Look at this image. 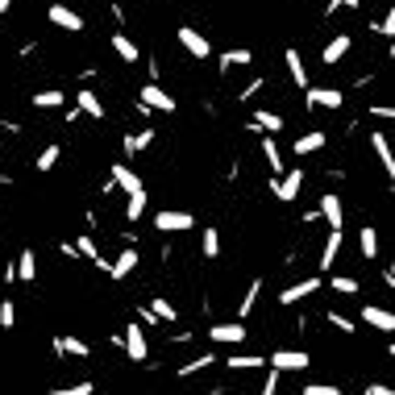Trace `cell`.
I'll return each mask as SVG.
<instances>
[{
  "label": "cell",
  "mask_w": 395,
  "mask_h": 395,
  "mask_svg": "<svg viewBox=\"0 0 395 395\" xmlns=\"http://www.w3.org/2000/svg\"><path fill=\"white\" fill-rule=\"evenodd\" d=\"M137 104H146L150 113H175V96L163 92L158 84H142L137 88Z\"/></svg>",
  "instance_id": "cell-1"
},
{
  "label": "cell",
  "mask_w": 395,
  "mask_h": 395,
  "mask_svg": "<svg viewBox=\"0 0 395 395\" xmlns=\"http://www.w3.org/2000/svg\"><path fill=\"white\" fill-rule=\"evenodd\" d=\"M300 187H304V167H296V171H287V175L270 179V196L283 200V204H291V200L300 196Z\"/></svg>",
  "instance_id": "cell-2"
},
{
  "label": "cell",
  "mask_w": 395,
  "mask_h": 395,
  "mask_svg": "<svg viewBox=\"0 0 395 395\" xmlns=\"http://www.w3.org/2000/svg\"><path fill=\"white\" fill-rule=\"evenodd\" d=\"M266 362H270V370H279V375H287V370H308V366H312L308 350H275Z\"/></svg>",
  "instance_id": "cell-3"
},
{
  "label": "cell",
  "mask_w": 395,
  "mask_h": 395,
  "mask_svg": "<svg viewBox=\"0 0 395 395\" xmlns=\"http://www.w3.org/2000/svg\"><path fill=\"white\" fill-rule=\"evenodd\" d=\"M346 104V96L337 88H304V108H341Z\"/></svg>",
  "instance_id": "cell-4"
},
{
  "label": "cell",
  "mask_w": 395,
  "mask_h": 395,
  "mask_svg": "<svg viewBox=\"0 0 395 395\" xmlns=\"http://www.w3.org/2000/svg\"><path fill=\"white\" fill-rule=\"evenodd\" d=\"M179 46H183V50H187L192 58H200V63H204V58L213 54V46H208V38H204L200 30H192V25H179Z\"/></svg>",
  "instance_id": "cell-5"
},
{
  "label": "cell",
  "mask_w": 395,
  "mask_h": 395,
  "mask_svg": "<svg viewBox=\"0 0 395 395\" xmlns=\"http://www.w3.org/2000/svg\"><path fill=\"white\" fill-rule=\"evenodd\" d=\"M46 17H50V25H58V30H71V34L84 30V17H80L75 8H67V4H50Z\"/></svg>",
  "instance_id": "cell-6"
},
{
  "label": "cell",
  "mask_w": 395,
  "mask_h": 395,
  "mask_svg": "<svg viewBox=\"0 0 395 395\" xmlns=\"http://www.w3.org/2000/svg\"><path fill=\"white\" fill-rule=\"evenodd\" d=\"M121 346H125V353H130L133 362H146V358H150V350H146V333L137 329V320H133V325H125V337H121Z\"/></svg>",
  "instance_id": "cell-7"
},
{
  "label": "cell",
  "mask_w": 395,
  "mask_h": 395,
  "mask_svg": "<svg viewBox=\"0 0 395 395\" xmlns=\"http://www.w3.org/2000/svg\"><path fill=\"white\" fill-rule=\"evenodd\" d=\"M370 150H375V158H379V167L387 171V179H395V154H391V142H387V133H370Z\"/></svg>",
  "instance_id": "cell-8"
},
{
  "label": "cell",
  "mask_w": 395,
  "mask_h": 395,
  "mask_svg": "<svg viewBox=\"0 0 395 395\" xmlns=\"http://www.w3.org/2000/svg\"><path fill=\"white\" fill-rule=\"evenodd\" d=\"M192 225H196L192 213H171V208H167V213L154 217V229H158V233H183V229H192Z\"/></svg>",
  "instance_id": "cell-9"
},
{
  "label": "cell",
  "mask_w": 395,
  "mask_h": 395,
  "mask_svg": "<svg viewBox=\"0 0 395 395\" xmlns=\"http://www.w3.org/2000/svg\"><path fill=\"white\" fill-rule=\"evenodd\" d=\"M208 337L220 341V346H242L246 341V329H242V320H225V325H213L208 329Z\"/></svg>",
  "instance_id": "cell-10"
},
{
  "label": "cell",
  "mask_w": 395,
  "mask_h": 395,
  "mask_svg": "<svg viewBox=\"0 0 395 395\" xmlns=\"http://www.w3.org/2000/svg\"><path fill=\"white\" fill-rule=\"evenodd\" d=\"M312 291H320V279H316V275H312V279H304V283L283 287V291H279V304H300V300H308Z\"/></svg>",
  "instance_id": "cell-11"
},
{
  "label": "cell",
  "mask_w": 395,
  "mask_h": 395,
  "mask_svg": "<svg viewBox=\"0 0 395 395\" xmlns=\"http://www.w3.org/2000/svg\"><path fill=\"white\" fill-rule=\"evenodd\" d=\"M362 325H370V329H379V333H391L395 316L387 312V308H379V304H366L362 308Z\"/></svg>",
  "instance_id": "cell-12"
},
{
  "label": "cell",
  "mask_w": 395,
  "mask_h": 395,
  "mask_svg": "<svg viewBox=\"0 0 395 395\" xmlns=\"http://www.w3.org/2000/svg\"><path fill=\"white\" fill-rule=\"evenodd\" d=\"M113 187H121V192H130V196L146 192V187H142V179L133 175L130 163H113Z\"/></svg>",
  "instance_id": "cell-13"
},
{
  "label": "cell",
  "mask_w": 395,
  "mask_h": 395,
  "mask_svg": "<svg viewBox=\"0 0 395 395\" xmlns=\"http://www.w3.org/2000/svg\"><path fill=\"white\" fill-rule=\"evenodd\" d=\"M350 46H353V38H350V34H337L333 42L325 46V50H320V63H325V67H337V63H341V58L350 54Z\"/></svg>",
  "instance_id": "cell-14"
},
{
  "label": "cell",
  "mask_w": 395,
  "mask_h": 395,
  "mask_svg": "<svg viewBox=\"0 0 395 395\" xmlns=\"http://www.w3.org/2000/svg\"><path fill=\"white\" fill-rule=\"evenodd\" d=\"M283 63H287V75H291V84H296V88H312V84H308V71H304L300 50H291V46H287V50H283Z\"/></svg>",
  "instance_id": "cell-15"
},
{
  "label": "cell",
  "mask_w": 395,
  "mask_h": 395,
  "mask_svg": "<svg viewBox=\"0 0 395 395\" xmlns=\"http://www.w3.org/2000/svg\"><path fill=\"white\" fill-rule=\"evenodd\" d=\"M316 213H320V220H329V229H337V233H341V200H337L333 192H329V196H320V208H316Z\"/></svg>",
  "instance_id": "cell-16"
},
{
  "label": "cell",
  "mask_w": 395,
  "mask_h": 395,
  "mask_svg": "<svg viewBox=\"0 0 395 395\" xmlns=\"http://www.w3.org/2000/svg\"><path fill=\"white\" fill-rule=\"evenodd\" d=\"M337 254H341V233L337 229H329V242H325V250H320V270H333L337 266Z\"/></svg>",
  "instance_id": "cell-17"
},
{
  "label": "cell",
  "mask_w": 395,
  "mask_h": 395,
  "mask_svg": "<svg viewBox=\"0 0 395 395\" xmlns=\"http://www.w3.org/2000/svg\"><path fill=\"white\" fill-rule=\"evenodd\" d=\"M71 246H75V254H80V258H88L92 266H100V270L108 275V266H113V263H104V258H100V250H96V242H92L88 233H84L80 242H71Z\"/></svg>",
  "instance_id": "cell-18"
},
{
  "label": "cell",
  "mask_w": 395,
  "mask_h": 395,
  "mask_svg": "<svg viewBox=\"0 0 395 395\" xmlns=\"http://www.w3.org/2000/svg\"><path fill=\"white\" fill-rule=\"evenodd\" d=\"M133 270H137V250L125 246V250H121V258L108 266V279H125V275H133Z\"/></svg>",
  "instance_id": "cell-19"
},
{
  "label": "cell",
  "mask_w": 395,
  "mask_h": 395,
  "mask_svg": "<svg viewBox=\"0 0 395 395\" xmlns=\"http://www.w3.org/2000/svg\"><path fill=\"white\" fill-rule=\"evenodd\" d=\"M75 108L80 113H88V117H96V121H104V104H100V96L96 92H75Z\"/></svg>",
  "instance_id": "cell-20"
},
{
  "label": "cell",
  "mask_w": 395,
  "mask_h": 395,
  "mask_svg": "<svg viewBox=\"0 0 395 395\" xmlns=\"http://www.w3.org/2000/svg\"><path fill=\"white\" fill-rule=\"evenodd\" d=\"M54 353H58V358H67V353H71V358H88V341H80V337H54Z\"/></svg>",
  "instance_id": "cell-21"
},
{
  "label": "cell",
  "mask_w": 395,
  "mask_h": 395,
  "mask_svg": "<svg viewBox=\"0 0 395 395\" xmlns=\"http://www.w3.org/2000/svg\"><path fill=\"white\" fill-rule=\"evenodd\" d=\"M13 270H17L21 283H34V279H38V254H34V250H21V258H17Z\"/></svg>",
  "instance_id": "cell-22"
},
{
  "label": "cell",
  "mask_w": 395,
  "mask_h": 395,
  "mask_svg": "<svg viewBox=\"0 0 395 395\" xmlns=\"http://www.w3.org/2000/svg\"><path fill=\"white\" fill-rule=\"evenodd\" d=\"M358 250H362L366 263H375V254H379V229H375V225H366V229L358 233Z\"/></svg>",
  "instance_id": "cell-23"
},
{
  "label": "cell",
  "mask_w": 395,
  "mask_h": 395,
  "mask_svg": "<svg viewBox=\"0 0 395 395\" xmlns=\"http://www.w3.org/2000/svg\"><path fill=\"white\" fill-rule=\"evenodd\" d=\"M154 137H158L154 130L130 133V137H125V158H133V154H142V150H150V146H154Z\"/></svg>",
  "instance_id": "cell-24"
},
{
  "label": "cell",
  "mask_w": 395,
  "mask_h": 395,
  "mask_svg": "<svg viewBox=\"0 0 395 395\" xmlns=\"http://www.w3.org/2000/svg\"><path fill=\"white\" fill-rule=\"evenodd\" d=\"M250 63H254V50H246V46H242V50H225V54H220V71L250 67Z\"/></svg>",
  "instance_id": "cell-25"
},
{
  "label": "cell",
  "mask_w": 395,
  "mask_h": 395,
  "mask_svg": "<svg viewBox=\"0 0 395 395\" xmlns=\"http://www.w3.org/2000/svg\"><path fill=\"white\" fill-rule=\"evenodd\" d=\"M325 142H329L325 133L312 130V133H304V137H296V154H300V158H304V154H316V150H325Z\"/></svg>",
  "instance_id": "cell-26"
},
{
  "label": "cell",
  "mask_w": 395,
  "mask_h": 395,
  "mask_svg": "<svg viewBox=\"0 0 395 395\" xmlns=\"http://www.w3.org/2000/svg\"><path fill=\"white\" fill-rule=\"evenodd\" d=\"M258 296H263V279H254V283L246 287V296H242V304H237V320H246V316L254 312V304H258Z\"/></svg>",
  "instance_id": "cell-27"
},
{
  "label": "cell",
  "mask_w": 395,
  "mask_h": 395,
  "mask_svg": "<svg viewBox=\"0 0 395 395\" xmlns=\"http://www.w3.org/2000/svg\"><path fill=\"white\" fill-rule=\"evenodd\" d=\"M113 50H117V58H125V63H137V42H133L130 34H113Z\"/></svg>",
  "instance_id": "cell-28"
},
{
  "label": "cell",
  "mask_w": 395,
  "mask_h": 395,
  "mask_svg": "<svg viewBox=\"0 0 395 395\" xmlns=\"http://www.w3.org/2000/svg\"><path fill=\"white\" fill-rule=\"evenodd\" d=\"M67 104V92H58V88H46L34 96V108H63Z\"/></svg>",
  "instance_id": "cell-29"
},
{
  "label": "cell",
  "mask_w": 395,
  "mask_h": 395,
  "mask_svg": "<svg viewBox=\"0 0 395 395\" xmlns=\"http://www.w3.org/2000/svg\"><path fill=\"white\" fill-rule=\"evenodd\" d=\"M225 366L229 370H258V366H266V358H258V353H233Z\"/></svg>",
  "instance_id": "cell-30"
},
{
  "label": "cell",
  "mask_w": 395,
  "mask_h": 395,
  "mask_svg": "<svg viewBox=\"0 0 395 395\" xmlns=\"http://www.w3.org/2000/svg\"><path fill=\"white\" fill-rule=\"evenodd\" d=\"M263 154H266V163H270V179H279V175H283V154H279L275 137H266V142H263Z\"/></svg>",
  "instance_id": "cell-31"
},
{
  "label": "cell",
  "mask_w": 395,
  "mask_h": 395,
  "mask_svg": "<svg viewBox=\"0 0 395 395\" xmlns=\"http://www.w3.org/2000/svg\"><path fill=\"white\" fill-rule=\"evenodd\" d=\"M213 362H217L213 353H204V358H192V362H183V366H179V379H192V375H200V370H208Z\"/></svg>",
  "instance_id": "cell-32"
},
{
  "label": "cell",
  "mask_w": 395,
  "mask_h": 395,
  "mask_svg": "<svg viewBox=\"0 0 395 395\" xmlns=\"http://www.w3.org/2000/svg\"><path fill=\"white\" fill-rule=\"evenodd\" d=\"M254 125H258V130L279 133V130H283V117H279V113H270V108H258V113H254Z\"/></svg>",
  "instance_id": "cell-33"
},
{
  "label": "cell",
  "mask_w": 395,
  "mask_h": 395,
  "mask_svg": "<svg viewBox=\"0 0 395 395\" xmlns=\"http://www.w3.org/2000/svg\"><path fill=\"white\" fill-rule=\"evenodd\" d=\"M58 158H63V150H58V146H46L42 154H38V163H34V167H38V171H54V167H58Z\"/></svg>",
  "instance_id": "cell-34"
},
{
  "label": "cell",
  "mask_w": 395,
  "mask_h": 395,
  "mask_svg": "<svg viewBox=\"0 0 395 395\" xmlns=\"http://www.w3.org/2000/svg\"><path fill=\"white\" fill-rule=\"evenodd\" d=\"M329 287H333L337 296H358V279H350V275H333Z\"/></svg>",
  "instance_id": "cell-35"
},
{
  "label": "cell",
  "mask_w": 395,
  "mask_h": 395,
  "mask_svg": "<svg viewBox=\"0 0 395 395\" xmlns=\"http://www.w3.org/2000/svg\"><path fill=\"white\" fill-rule=\"evenodd\" d=\"M150 312H154L158 320H175V304H171L167 296H154V300H150Z\"/></svg>",
  "instance_id": "cell-36"
},
{
  "label": "cell",
  "mask_w": 395,
  "mask_h": 395,
  "mask_svg": "<svg viewBox=\"0 0 395 395\" xmlns=\"http://www.w3.org/2000/svg\"><path fill=\"white\" fill-rule=\"evenodd\" d=\"M217 254H220V233L204 229V258H217Z\"/></svg>",
  "instance_id": "cell-37"
},
{
  "label": "cell",
  "mask_w": 395,
  "mask_h": 395,
  "mask_svg": "<svg viewBox=\"0 0 395 395\" xmlns=\"http://www.w3.org/2000/svg\"><path fill=\"white\" fill-rule=\"evenodd\" d=\"M370 30H375V34H383V38H391V34H395V13L387 8V13H383V21H375Z\"/></svg>",
  "instance_id": "cell-38"
},
{
  "label": "cell",
  "mask_w": 395,
  "mask_h": 395,
  "mask_svg": "<svg viewBox=\"0 0 395 395\" xmlns=\"http://www.w3.org/2000/svg\"><path fill=\"white\" fill-rule=\"evenodd\" d=\"M142 213H146V192H137V196H130V208H125V217H130V220H137Z\"/></svg>",
  "instance_id": "cell-39"
},
{
  "label": "cell",
  "mask_w": 395,
  "mask_h": 395,
  "mask_svg": "<svg viewBox=\"0 0 395 395\" xmlns=\"http://www.w3.org/2000/svg\"><path fill=\"white\" fill-rule=\"evenodd\" d=\"M17 325V308H13V300H4L0 304V329H13Z\"/></svg>",
  "instance_id": "cell-40"
},
{
  "label": "cell",
  "mask_w": 395,
  "mask_h": 395,
  "mask_svg": "<svg viewBox=\"0 0 395 395\" xmlns=\"http://www.w3.org/2000/svg\"><path fill=\"white\" fill-rule=\"evenodd\" d=\"M329 325H333L337 333H358V329H353V320H350V316H341V312H329Z\"/></svg>",
  "instance_id": "cell-41"
},
{
  "label": "cell",
  "mask_w": 395,
  "mask_h": 395,
  "mask_svg": "<svg viewBox=\"0 0 395 395\" xmlns=\"http://www.w3.org/2000/svg\"><path fill=\"white\" fill-rule=\"evenodd\" d=\"M300 395H341V387H333V383H308Z\"/></svg>",
  "instance_id": "cell-42"
},
{
  "label": "cell",
  "mask_w": 395,
  "mask_h": 395,
  "mask_svg": "<svg viewBox=\"0 0 395 395\" xmlns=\"http://www.w3.org/2000/svg\"><path fill=\"white\" fill-rule=\"evenodd\" d=\"M96 387L92 383H75V387H58V391H50V395H92Z\"/></svg>",
  "instance_id": "cell-43"
},
{
  "label": "cell",
  "mask_w": 395,
  "mask_h": 395,
  "mask_svg": "<svg viewBox=\"0 0 395 395\" xmlns=\"http://www.w3.org/2000/svg\"><path fill=\"white\" fill-rule=\"evenodd\" d=\"M258 395H279V370L266 375V383H263V391H258Z\"/></svg>",
  "instance_id": "cell-44"
},
{
  "label": "cell",
  "mask_w": 395,
  "mask_h": 395,
  "mask_svg": "<svg viewBox=\"0 0 395 395\" xmlns=\"http://www.w3.org/2000/svg\"><path fill=\"white\" fill-rule=\"evenodd\" d=\"M370 117H379V121H391L395 108H391V104H370Z\"/></svg>",
  "instance_id": "cell-45"
},
{
  "label": "cell",
  "mask_w": 395,
  "mask_h": 395,
  "mask_svg": "<svg viewBox=\"0 0 395 395\" xmlns=\"http://www.w3.org/2000/svg\"><path fill=\"white\" fill-rule=\"evenodd\" d=\"M258 88H263V80H250L246 88L237 92V100H250V96H258Z\"/></svg>",
  "instance_id": "cell-46"
},
{
  "label": "cell",
  "mask_w": 395,
  "mask_h": 395,
  "mask_svg": "<svg viewBox=\"0 0 395 395\" xmlns=\"http://www.w3.org/2000/svg\"><path fill=\"white\" fill-rule=\"evenodd\" d=\"M358 4H362V0H329V8H325V13H337V8H358Z\"/></svg>",
  "instance_id": "cell-47"
},
{
  "label": "cell",
  "mask_w": 395,
  "mask_h": 395,
  "mask_svg": "<svg viewBox=\"0 0 395 395\" xmlns=\"http://www.w3.org/2000/svg\"><path fill=\"white\" fill-rule=\"evenodd\" d=\"M362 395H395V391L387 387V383H370V387H366Z\"/></svg>",
  "instance_id": "cell-48"
},
{
  "label": "cell",
  "mask_w": 395,
  "mask_h": 395,
  "mask_svg": "<svg viewBox=\"0 0 395 395\" xmlns=\"http://www.w3.org/2000/svg\"><path fill=\"white\" fill-rule=\"evenodd\" d=\"M137 320H142V325H154V320H158V316H154V312H150V308H137Z\"/></svg>",
  "instance_id": "cell-49"
},
{
  "label": "cell",
  "mask_w": 395,
  "mask_h": 395,
  "mask_svg": "<svg viewBox=\"0 0 395 395\" xmlns=\"http://www.w3.org/2000/svg\"><path fill=\"white\" fill-rule=\"evenodd\" d=\"M8 8H13V0H0V17H4V13H8Z\"/></svg>",
  "instance_id": "cell-50"
}]
</instances>
